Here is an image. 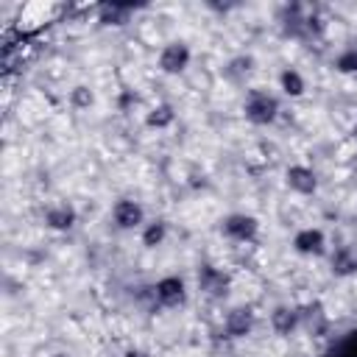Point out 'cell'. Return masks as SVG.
<instances>
[{"label": "cell", "instance_id": "9", "mask_svg": "<svg viewBox=\"0 0 357 357\" xmlns=\"http://www.w3.org/2000/svg\"><path fill=\"white\" fill-rule=\"evenodd\" d=\"M254 326H257V315H254V310L245 307V304H237V307H231V310L223 315V332H226V337H231V340L248 337V335L254 332Z\"/></svg>", "mask_w": 357, "mask_h": 357}, {"label": "cell", "instance_id": "8", "mask_svg": "<svg viewBox=\"0 0 357 357\" xmlns=\"http://www.w3.org/2000/svg\"><path fill=\"white\" fill-rule=\"evenodd\" d=\"M195 284L201 290V296L212 298V301H220L229 296V287H231V276L218 268V265H201L195 271Z\"/></svg>", "mask_w": 357, "mask_h": 357}, {"label": "cell", "instance_id": "1", "mask_svg": "<svg viewBox=\"0 0 357 357\" xmlns=\"http://www.w3.org/2000/svg\"><path fill=\"white\" fill-rule=\"evenodd\" d=\"M240 109H243V117H245L251 126H257V128H268V126H273V123L279 120L282 100H279L273 92L262 89V86H254V89L245 92Z\"/></svg>", "mask_w": 357, "mask_h": 357}, {"label": "cell", "instance_id": "4", "mask_svg": "<svg viewBox=\"0 0 357 357\" xmlns=\"http://www.w3.org/2000/svg\"><path fill=\"white\" fill-rule=\"evenodd\" d=\"M220 234L234 245H248L259 234V220L251 212H229L220 220Z\"/></svg>", "mask_w": 357, "mask_h": 357}, {"label": "cell", "instance_id": "19", "mask_svg": "<svg viewBox=\"0 0 357 357\" xmlns=\"http://www.w3.org/2000/svg\"><path fill=\"white\" fill-rule=\"evenodd\" d=\"M114 106H117V112L128 114V112H134V109L139 106V95H137L131 86H123V89H117V95H114Z\"/></svg>", "mask_w": 357, "mask_h": 357}, {"label": "cell", "instance_id": "14", "mask_svg": "<svg viewBox=\"0 0 357 357\" xmlns=\"http://www.w3.org/2000/svg\"><path fill=\"white\" fill-rule=\"evenodd\" d=\"M142 123H145V128H151V131H167V128L176 123V106L167 103V100H159V103H153V106L145 109Z\"/></svg>", "mask_w": 357, "mask_h": 357}, {"label": "cell", "instance_id": "13", "mask_svg": "<svg viewBox=\"0 0 357 357\" xmlns=\"http://www.w3.org/2000/svg\"><path fill=\"white\" fill-rule=\"evenodd\" d=\"M276 86L284 98L296 100V98H304L307 95V75L298 70V67H282L276 73Z\"/></svg>", "mask_w": 357, "mask_h": 357}, {"label": "cell", "instance_id": "10", "mask_svg": "<svg viewBox=\"0 0 357 357\" xmlns=\"http://www.w3.org/2000/svg\"><path fill=\"white\" fill-rule=\"evenodd\" d=\"M326 265L329 273L337 279H351L357 276V245L346 243V245H332L326 254Z\"/></svg>", "mask_w": 357, "mask_h": 357}, {"label": "cell", "instance_id": "17", "mask_svg": "<svg viewBox=\"0 0 357 357\" xmlns=\"http://www.w3.org/2000/svg\"><path fill=\"white\" fill-rule=\"evenodd\" d=\"M332 67H335L340 75H357V45L343 47V50L335 56Z\"/></svg>", "mask_w": 357, "mask_h": 357}, {"label": "cell", "instance_id": "6", "mask_svg": "<svg viewBox=\"0 0 357 357\" xmlns=\"http://www.w3.org/2000/svg\"><path fill=\"white\" fill-rule=\"evenodd\" d=\"M282 181L284 187L293 192V195H301V198H310L318 192L321 187V178H318V170L307 162H290L282 173Z\"/></svg>", "mask_w": 357, "mask_h": 357}, {"label": "cell", "instance_id": "20", "mask_svg": "<svg viewBox=\"0 0 357 357\" xmlns=\"http://www.w3.org/2000/svg\"><path fill=\"white\" fill-rule=\"evenodd\" d=\"M231 67H234L237 73H251V70H254V59H251V56H240V59L231 61Z\"/></svg>", "mask_w": 357, "mask_h": 357}, {"label": "cell", "instance_id": "5", "mask_svg": "<svg viewBox=\"0 0 357 357\" xmlns=\"http://www.w3.org/2000/svg\"><path fill=\"white\" fill-rule=\"evenodd\" d=\"M153 298L159 307L165 310H178L187 304L190 298V287H187V279L178 276V273H165L153 282Z\"/></svg>", "mask_w": 357, "mask_h": 357}, {"label": "cell", "instance_id": "11", "mask_svg": "<svg viewBox=\"0 0 357 357\" xmlns=\"http://www.w3.org/2000/svg\"><path fill=\"white\" fill-rule=\"evenodd\" d=\"M268 326H271V332L279 335V337L296 335V329L301 326V312H298V307H293V304H276V307L271 310V315H268Z\"/></svg>", "mask_w": 357, "mask_h": 357}, {"label": "cell", "instance_id": "16", "mask_svg": "<svg viewBox=\"0 0 357 357\" xmlns=\"http://www.w3.org/2000/svg\"><path fill=\"white\" fill-rule=\"evenodd\" d=\"M95 100H98V95H95V89H92L89 84H75V86H70V92H67V103H70V109H75V112H89V109L95 106Z\"/></svg>", "mask_w": 357, "mask_h": 357}, {"label": "cell", "instance_id": "22", "mask_svg": "<svg viewBox=\"0 0 357 357\" xmlns=\"http://www.w3.org/2000/svg\"><path fill=\"white\" fill-rule=\"evenodd\" d=\"M354 134H357V123H354Z\"/></svg>", "mask_w": 357, "mask_h": 357}, {"label": "cell", "instance_id": "3", "mask_svg": "<svg viewBox=\"0 0 357 357\" xmlns=\"http://www.w3.org/2000/svg\"><path fill=\"white\" fill-rule=\"evenodd\" d=\"M290 248H293V254H298L304 259H324L332 245L321 226H301L290 237Z\"/></svg>", "mask_w": 357, "mask_h": 357}, {"label": "cell", "instance_id": "15", "mask_svg": "<svg viewBox=\"0 0 357 357\" xmlns=\"http://www.w3.org/2000/svg\"><path fill=\"white\" fill-rule=\"evenodd\" d=\"M137 234H139L142 248H151V251H153V248L165 245V240H167L170 229H167V220H162V218H148Z\"/></svg>", "mask_w": 357, "mask_h": 357}, {"label": "cell", "instance_id": "21", "mask_svg": "<svg viewBox=\"0 0 357 357\" xmlns=\"http://www.w3.org/2000/svg\"><path fill=\"white\" fill-rule=\"evenodd\" d=\"M123 357H151V354H148L145 349H128V351H126Z\"/></svg>", "mask_w": 357, "mask_h": 357}, {"label": "cell", "instance_id": "7", "mask_svg": "<svg viewBox=\"0 0 357 357\" xmlns=\"http://www.w3.org/2000/svg\"><path fill=\"white\" fill-rule=\"evenodd\" d=\"M109 218H112L114 229H120V231H139L142 223L148 220L145 206H142L137 198H131V195L117 198V201L112 204V209H109Z\"/></svg>", "mask_w": 357, "mask_h": 357}, {"label": "cell", "instance_id": "2", "mask_svg": "<svg viewBox=\"0 0 357 357\" xmlns=\"http://www.w3.org/2000/svg\"><path fill=\"white\" fill-rule=\"evenodd\" d=\"M190 64H192V47L184 39H170L156 53V70L162 75H170V78L184 75Z\"/></svg>", "mask_w": 357, "mask_h": 357}, {"label": "cell", "instance_id": "18", "mask_svg": "<svg viewBox=\"0 0 357 357\" xmlns=\"http://www.w3.org/2000/svg\"><path fill=\"white\" fill-rule=\"evenodd\" d=\"M128 17H131L128 6H103L100 8V22L103 25H126Z\"/></svg>", "mask_w": 357, "mask_h": 357}, {"label": "cell", "instance_id": "12", "mask_svg": "<svg viewBox=\"0 0 357 357\" xmlns=\"http://www.w3.org/2000/svg\"><path fill=\"white\" fill-rule=\"evenodd\" d=\"M42 220H45V226H47L50 231H70V229L78 223V209H75L70 201H53V204L45 209Z\"/></svg>", "mask_w": 357, "mask_h": 357}]
</instances>
